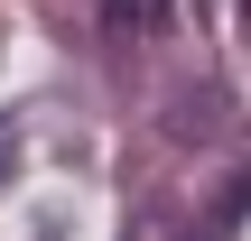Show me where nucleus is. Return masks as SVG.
<instances>
[{"label":"nucleus","instance_id":"1","mask_svg":"<svg viewBox=\"0 0 251 241\" xmlns=\"http://www.w3.org/2000/svg\"><path fill=\"white\" fill-rule=\"evenodd\" d=\"M251 214V158H233V176L214 186V204H205V223H196V241H233Z\"/></svg>","mask_w":251,"mask_h":241},{"label":"nucleus","instance_id":"2","mask_svg":"<svg viewBox=\"0 0 251 241\" xmlns=\"http://www.w3.org/2000/svg\"><path fill=\"white\" fill-rule=\"evenodd\" d=\"M93 19H102V37H158L168 19H177V0H93Z\"/></svg>","mask_w":251,"mask_h":241},{"label":"nucleus","instance_id":"3","mask_svg":"<svg viewBox=\"0 0 251 241\" xmlns=\"http://www.w3.org/2000/svg\"><path fill=\"white\" fill-rule=\"evenodd\" d=\"M9 167H19V121L0 111V186H9Z\"/></svg>","mask_w":251,"mask_h":241},{"label":"nucleus","instance_id":"4","mask_svg":"<svg viewBox=\"0 0 251 241\" xmlns=\"http://www.w3.org/2000/svg\"><path fill=\"white\" fill-rule=\"evenodd\" d=\"M233 9H242V28H251V0H233Z\"/></svg>","mask_w":251,"mask_h":241}]
</instances>
